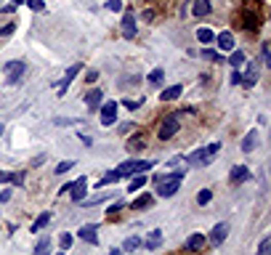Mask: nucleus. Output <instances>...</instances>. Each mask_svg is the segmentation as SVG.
I'll use <instances>...</instances> for the list:
<instances>
[{"instance_id": "nucleus-1", "label": "nucleus", "mask_w": 271, "mask_h": 255, "mask_svg": "<svg viewBox=\"0 0 271 255\" xmlns=\"http://www.w3.org/2000/svg\"><path fill=\"white\" fill-rule=\"evenodd\" d=\"M186 178V170H175V173H165V175H157L154 184H157V197H173L175 191L181 189V181Z\"/></svg>"}, {"instance_id": "nucleus-2", "label": "nucleus", "mask_w": 271, "mask_h": 255, "mask_svg": "<svg viewBox=\"0 0 271 255\" xmlns=\"http://www.w3.org/2000/svg\"><path fill=\"white\" fill-rule=\"evenodd\" d=\"M218 149H221V143H210V147H202V149H197V152H191L189 157H184V159H186V168H202V165H210V162H213V157L218 154Z\"/></svg>"}, {"instance_id": "nucleus-3", "label": "nucleus", "mask_w": 271, "mask_h": 255, "mask_svg": "<svg viewBox=\"0 0 271 255\" xmlns=\"http://www.w3.org/2000/svg\"><path fill=\"white\" fill-rule=\"evenodd\" d=\"M154 162L152 159H128V162L117 165L115 170L120 173V178H128V175H136V173H143V170H152Z\"/></svg>"}, {"instance_id": "nucleus-4", "label": "nucleus", "mask_w": 271, "mask_h": 255, "mask_svg": "<svg viewBox=\"0 0 271 255\" xmlns=\"http://www.w3.org/2000/svg\"><path fill=\"white\" fill-rule=\"evenodd\" d=\"M178 128H181V122H178V115H168V117L162 120V125H159L157 136L162 138V141H168V138H173L175 133H178Z\"/></svg>"}, {"instance_id": "nucleus-5", "label": "nucleus", "mask_w": 271, "mask_h": 255, "mask_svg": "<svg viewBox=\"0 0 271 255\" xmlns=\"http://www.w3.org/2000/svg\"><path fill=\"white\" fill-rule=\"evenodd\" d=\"M24 72H27V64H24V61H11V64H6V85H16V83L24 77Z\"/></svg>"}, {"instance_id": "nucleus-6", "label": "nucleus", "mask_w": 271, "mask_h": 255, "mask_svg": "<svg viewBox=\"0 0 271 255\" xmlns=\"http://www.w3.org/2000/svg\"><path fill=\"white\" fill-rule=\"evenodd\" d=\"M80 69H83V64H72V67H69L67 72H64V77H61L59 83H56V90H59V96H64V93H67V88L72 85V80L80 75Z\"/></svg>"}, {"instance_id": "nucleus-7", "label": "nucleus", "mask_w": 271, "mask_h": 255, "mask_svg": "<svg viewBox=\"0 0 271 255\" xmlns=\"http://www.w3.org/2000/svg\"><path fill=\"white\" fill-rule=\"evenodd\" d=\"M117 101H101V125H115V120H117Z\"/></svg>"}, {"instance_id": "nucleus-8", "label": "nucleus", "mask_w": 271, "mask_h": 255, "mask_svg": "<svg viewBox=\"0 0 271 255\" xmlns=\"http://www.w3.org/2000/svg\"><path fill=\"white\" fill-rule=\"evenodd\" d=\"M85 191H88V178H85V175H80L75 184H69V194H72L75 202H83L85 199Z\"/></svg>"}, {"instance_id": "nucleus-9", "label": "nucleus", "mask_w": 271, "mask_h": 255, "mask_svg": "<svg viewBox=\"0 0 271 255\" xmlns=\"http://www.w3.org/2000/svg\"><path fill=\"white\" fill-rule=\"evenodd\" d=\"M122 38H125V40H133V38H136V19H133L131 11L122 13Z\"/></svg>"}, {"instance_id": "nucleus-10", "label": "nucleus", "mask_w": 271, "mask_h": 255, "mask_svg": "<svg viewBox=\"0 0 271 255\" xmlns=\"http://www.w3.org/2000/svg\"><path fill=\"white\" fill-rule=\"evenodd\" d=\"M229 236V223H215L210 231V242L213 245H223V239Z\"/></svg>"}, {"instance_id": "nucleus-11", "label": "nucleus", "mask_w": 271, "mask_h": 255, "mask_svg": "<svg viewBox=\"0 0 271 255\" xmlns=\"http://www.w3.org/2000/svg\"><path fill=\"white\" fill-rule=\"evenodd\" d=\"M101 101H104V90H101V88H93V90L85 93V104H88V109H99Z\"/></svg>"}, {"instance_id": "nucleus-12", "label": "nucleus", "mask_w": 271, "mask_h": 255, "mask_svg": "<svg viewBox=\"0 0 271 255\" xmlns=\"http://www.w3.org/2000/svg\"><path fill=\"white\" fill-rule=\"evenodd\" d=\"M250 178V168H245V165H237V168H231V173H229V181L231 184H245Z\"/></svg>"}, {"instance_id": "nucleus-13", "label": "nucleus", "mask_w": 271, "mask_h": 255, "mask_svg": "<svg viewBox=\"0 0 271 255\" xmlns=\"http://www.w3.org/2000/svg\"><path fill=\"white\" fill-rule=\"evenodd\" d=\"M213 43H218V48L223 53H229V51H234V35L231 32H221V35L213 40Z\"/></svg>"}, {"instance_id": "nucleus-14", "label": "nucleus", "mask_w": 271, "mask_h": 255, "mask_svg": "<svg viewBox=\"0 0 271 255\" xmlns=\"http://www.w3.org/2000/svg\"><path fill=\"white\" fill-rule=\"evenodd\" d=\"M255 149H258V131L252 128V131L242 138V152H245V154H250V152H255Z\"/></svg>"}, {"instance_id": "nucleus-15", "label": "nucleus", "mask_w": 271, "mask_h": 255, "mask_svg": "<svg viewBox=\"0 0 271 255\" xmlns=\"http://www.w3.org/2000/svg\"><path fill=\"white\" fill-rule=\"evenodd\" d=\"M210 11H213L210 0H194V6H191V13H194L197 19H202V16H207Z\"/></svg>"}, {"instance_id": "nucleus-16", "label": "nucleus", "mask_w": 271, "mask_h": 255, "mask_svg": "<svg viewBox=\"0 0 271 255\" xmlns=\"http://www.w3.org/2000/svg\"><path fill=\"white\" fill-rule=\"evenodd\" d=\"M205 242H207L205 234H191V236L186 239V250H191V252H194V250H202Z\"/></svg>"}, {"instance_id": "nucleus-17", "label": "nucleus", "mask_w": 271, "mask_h": 255, "mask_svg": "<svg viewBox=\"0 0 271 255\" xmlns=\"http://www.w3.org/2000/svg\"><path fill=\"white\" fill-rule=\"evenodd\" d=\"M255 83H258V67H255V64L250 61V67H247V75L242 77V85H245V88H252Z\"/></svg>"}, {"instance_id": "nucleus-18", "label": "nucleus", "mask_w": 271, "mask_h": 255, "mask_svg": "<svg viewBox=\"0 0 271 255\" xmlns=\"http://www.w3.org/2000/svg\"><path fill=\"white\" fill-rule=\"evenodd\" d=\"M80 239H85L91 245H99V236H96V226H80Z\"/></svg>"}, {"instance_id": "nucleus-19", "label": "nucleus", "mask_w": 271, "mask_h": 255, "mask_svg": "<svg viewBox=\"0 0 271 255\" xmlns=\"http://www.w3.org/2000/svg\"><path fill=\"white\" fill-rule=\"evenodd\" d=\"M181 90H184V85H170V88H165L162 93H159V99L162 101H175L181 96Z\"/></svg>"}, {"instance_id": "nucleus-20", "label": "nucleus", "mask_w": 271, "mask_h": 255, "mask_svg": "<svg viewBox=\"0 0 271 255\" xmlns=\"http://www.w3.org/2000/svg\"><path fill=\"white\" fill-rule=\"evenodd\" d=\"M143 147H147V138H143L141 133H138V136H133L131 141H128V152H133V154H136V152H141Z\"/></svg>"}, {"instance_id": "nucleus-21", "label": "nucleus", "mask_w": 271, "mask_h": 255, "mask_svg": "<svg viewBox=\"0 0 271 255\" xmlns=\"http://www.w3.org/2000/svg\"><path fill=\"white\" fill-rule=\"evenodd\" d=\"M197 40L205 43V45H210V43L215 40V32H213V29H207V27H200V29H197Z\"/></svg>"}, {"instance_id": "nucleus-22", "label": "nucleus", "mask_w": 271, "mask_h": 255, "mask_svg": "<svg viewBox=\"0 0 271 255\" xmlns=\"http://www.w3.org/2000/svg\"><path fill=\"white\" fill-rule=\"evenodd\" d=\"M141 245H143L141 236H128L125 242H122V252H133V250H138Z\"/></svg>"}, {"instance_id": "nucleus-23", "label": "nucleus", "mask_w": 271, "mask_h": 255, "mask_svg": "<svg viewBox=\"0 0 271 255\" xmlns=\"http://www.w3.org/2000/svg\"><path fill=\"white\" fill-rule=\"evenodd\" d=\"M117 181H120V173H117V170H109L106 175H101V178H99V184H96V186H99V189H101V186H109V184H117Z\"/></svg>"}, {"instance_id": "nucleus-24", "label": "nucleus", "mask_w": 271, "mask_h": 255, "mask_svg": "<svg viewBox=\"0 0 271 255\" xmlns=\"http://www.w3.org/2000/svg\"><path fill=\"white\" fill-rule=\"evenodd\" d=\"M159 242H162V231H159V229L149 231V239H147V247H149V250H157V247H159Z\"/></svg>"}, {"instance_id": "nucleus-25", "label": "nucleus", "mask_w": 271, "mask_h": 255, "mask_svg": "<svg viewBox=\"0 0 271 255\" xmlns=\"http://www.w3.org/2000/svg\"><path fill=\"white\" fill-rule=\"evenodd\" d=\"M149 205H152V194H141V197H136V199L131 202L133 210H143V207H149Z\"/></svg>"}, {"instance_id": "nucleus-26", "label": "nucleus", "mask_w": 271, "mask_h": 255, "mask_svg": "<svg viewBox=\"0 0 271 255\" xmlns=\"http://www.w3.org/2000/svg\"><path fill=\"white\" fill-rule=\"evenodd\" d=\"M143 186H147V175H143V173H136L133 181H131V186H128V191H138V189H143Z\"/></svg>"}, {"instance_id": "nucleus-27", "label": "nucleus", "mask_w": 271, "mask_h": 255, "mask_svg": "<svg viewBox=\"0 0 271 255\" xmlns=\"http://www.w3.org/2000/svg\"><path fill=\"white\" fill-rule=\"evenodd\" d=\"M48 223H51V213H40V215H38V221L32 223V231L38 234V231H40L43 226H48Z\"/></svg>"}, {"instance_id": "nucleus-28", "label": "nucleus", "mask_w": 271, "mask_h": 255, "mask_svg": "<svg viewBox=\"0 0 271 255\" xmlns=\"http://www.w3.org/2000/svg\"><path fill=\"white\" fill-rule=\"evenodd\" d=\"M162 77H165V69H162V67H157V69H152V72H149V77H147V80H149L152 85H159V83H162Z\"/></svg>"}, {"instance_id": "nucleus-29", "label": "nucleus", "mask_w": 271, "mask_h": 255, "mask_svg": "<svg viewBox=\"0 0 271 255\" xmlns=\"http://www.w3.org/2000/svg\"><path fill=\"white\" fill-rule=\"evenodd\" d=\"M229 64H231V69L242 67V64H245V53H242V51H231V56H229Z\"/></svg>"}, {"instance_id": "nucleus-30", "label": "nucleus", "mask_w": 271, "mask_h": 255, "mask_svg": "<svg viewBox=\"0 0 271 255\" xmlns=\"http://www.w3.org/2000/svg\"><path fill=\"white\" fill-rule=\"evenodd\" d=\"M202 59H207V61H215V64H221V61H223V56H221L218 51H210L207 45H205V51H202Z\"/></svg>"}, {"instance_id": "nucleus-31", "label": "nucleus", "mask_w": 271, "mask_h": 255, "mask_svg": "<svg viewBox=\"0 0 271 255\" xmlns=\"http://www.w3.org/2000/svg\"><path fill=\"white\" fill-rule=\"evenodd\" d=\"M75 168V162H72V159H64V162H59L56 165V175H64V173H69Z\"/></svg>"}, {"instance_id": "nucleus-32", "label": "nucleus", "mask_w": 271, "mask_h": 255, "mask_svg": "<svg viewBox=\"0 0 271 255\" xmlns=\"http://www.w3.org/2000/svg\"><path fill=\"white\" fill-rule=\"evenodd\" d=\"M48 250H51V239H48V236H43L40 242H38V247H35V252H38V255H45Z\"/></svg>"}, {"instance_id": "nucleus-33", "label": "nucleus", "mask_w": 271, "mask_h": 255, "mask_svg": "<svg viewBox=\"0 0 271 255\" xmlns=\"http://www.w3.org/2000/svg\"><path fill=\"white\" fill-rule=\"evenodd\" d=\"M261 59H263L266 67H271V48H268V43H261Z\"/></svg>"}, {"instance_id": "nucleus-34", "label": "nucleus", "mask_w": 271, "mask_h": 255, "mask_svg": "<svg viewBox=\"0 0 271 255\" xmlns=\"http://www.w3.org/2000/svg\"><path fill=\"white\" fill-rule=\"evenodd\" d=\"M210 199H213V191L210 189H202L200 194H197V205H207Z\"/></svg>"}, {"instance_id": "nucleus-35", "label": "nucleus", "mask_w": 271, "mask_h": 255, "mask_svg": "<svg viewBox=\"0 0 271 255\" xmlns=\"http://www.w3.org/2000/svg\"><path fill=\"white\" fill-rule=\"evenodd\" d=\"M72 239H75L72 234H61V236H59V245H61V250H69V247H72Z\"/></svg>"}, {"instance_id": "nucleus-36", "label": "nucleus", "mask_w": 271, "mask_h": 255, "mask_svg": "<svg viewBox=\"0 0 271 255\" xmlns=\"http://www.w3.org/2000/svg\"><path fill=\"white\" fill-rule=\"evenodd\" d=\"M271 252V236H266L263 242L258 245V255H268Z\"/></svg>"}, {"instance_id": "nucleus-37", "label": "nucleus", "mask_w": 271, "mask_h": 255, "mask_svg": "<svg viewBox=\"0 0 271 255\" xmlns=\"http://www.w3.org/2000/svg\"><path fill=\"white\" fill-rule=\"evenodd\" d=\"M122 106H125V109H131V112H136L138 106H143V101H133V99H122Z\"/></svg>"}, {"instance_id": "nucleus-38", "label": "nucleus", "mask_w": 271, "mask_h": 255, "mask_svg": "<svg viewBox=\"0 0 271 255\" xmlns=\"http://www.w3.org/2000/svg\"><path fill=\"white\" fill-rule=\"evenodd\" d=\"M24 3H27L32 11H43V8H45V3H43V0H24Z\"/></svg>"}, {"instance_id": "nucleus-39", "label": "nucleus", "mask_w": 271, "mask_h": 255, "mask_svg": "<svg viewBox=\"0 0 271 255\" xmlns=\"http://www.w3.org/2000/svg\"><path fill=\"white\" fill-rule=\"evenodd\" d=\"M16 29V22H8L6 27H0V38H6V35H11V32Z\"/></svg>"}, {"instance_id": "nucleus-40", "label": "nucleus", "mask_w": 271, "mask_h": 255, "mask_svg": "<svg viewBox=\"0 0 271 255\" xmlns=\"http://www.w3.org/2000/svg\"><path fill=\"white\" fill-rule=\"evenodd\" d=\"M106 8H109V11H115V13H120V11H122V3H120V0H109Z\"/></svg>"}, {"instance_id": "nucleus-41", "label": "nucleus", "mask_w": 271, "mask_h": 255, "mask_svg": "<svg viewBox=\"0 0 271 255\" xmlns=\"http://www.w3.org/2000/svg\"><path fill=\"white\" fill-rule=\"evenodd\" d=\"M11 184L22 186V184H24V173H11Z\"/></svg>"}, {"instance_id": "nucleus-42", "label": "nucleus", "mask_w": 271, "mask_h": 255, "mask_svg": "<svg viewBox=\"0 0 271 255\" xmlns=\"http://www.w3.org/2000/svg\"><path fill=\"white\" fill-rule=\"evenodd\" d=\"M122 207H125V202H122V199H120V202H115V205L109 207V215H117V213L122 210Z\"/></svg>"}, {"instance_id": "nucleus-43", "label": "nucleus", "mask_w": 271, "mask_h": 255, "mask_svg": "<svg viewBox=\"0 0 271 255\" xmlns=\"http://www.w3.org/2000/svg\"><path fill=\"white\" fill-rule=\"evenodd\" d=\"M231 85H242V75H239L237 69L231 72Z\"/></svg>"}, {"instance_id": "nucleus-44", "label": "nucleus", "mask_w": 271, "mask_h": 255, "mask_svg": "<svg viewBox=\"0 0 271 255\" xmlns=\"http://www.w3.org/2000/svg\"><path fill=\"white\" fill-rule=\"evenodd\" d=\"M85 80H88V83H96V80H99V72H96V69H91V72L85 75Z\"/></svg>"}, {"instance_id": "nucleus-45", "label": "nucleus", "mask_w": 271, "mask_h": 255, "mask_svg": "<svg viewBox=\"0 0 271 255\" xmlns=\"http://www.w3.org/2000/svg\"><path fill=\"white\" fill-rule=\"evenodd\" d=\"M0 184H11V173H6V170H0Z\"/></svg>"}, {"instance_id": "nucleus-46", "label": "nucleus", "mask_w": 271, "mask_h": 255, "mask_svg": "<svg viewBox=\"0 0 271 255\" xmlns=\"http://www.w3.org/2000/svg\"><path fill=\"white\" fill-rule=\"evenodd\" d=\"M109 197H112V194H101V197H99V199H91V202H88V205H99V202H106V199H109Z\"/></svg>"}, {"instance_id": "nucleus-47", "label": "nucleus", "mask_w": 271, "mask_h": 255, "mask_svg": "<svg viewBox=\"0 0 271 255\" xmlns=\"http://www.w3.org/2000/svg\"><path fill=\"white\" fill-rule=\"evenodd\" d=\"M131 128H133V122H122V125H120V133H128Z\"/></svg>"}, {"instance_id": "nucleus-48", "label": "nucleus", "mask_w": 271, "mask_h": 255, "mask_svg": "<svg viewBox=\"0 0 271 255\" xmlns=\"http://www.w3.org/2000/svg\"><path fill=\"white\" fill-rule=\"evenodd\" d=\"M11 199V191H0V202H8Z\"/></svg>"}, {"instance_id": "nucleus-49", "label": "nucleus", "mask_w": 271, "mask_h": 255, "mask_svg": "<svg viewBox=\"0 0 271 255\" xmlns=\"http://www.w3.org/2000/svg\"><path fill=\"white\" fill-rule=\"evenodd\" d=\"M22 3H24V0H11V6H16V8H19Z\"/></svg>"}, {"instance_id": "nucleus-50", "label": "nucleus", "mask_w": 271, "mask_h": 255, "mask_svg": "<svg viewBox=\"0 0 271 255\" xmlns=\"http://www.w3.org/2000/svg\"><path fill=\"white\" fill-rule=\"evenodd\" d=\"M0 136H3V125H0Z\"/></svg>"}]
</instances>
